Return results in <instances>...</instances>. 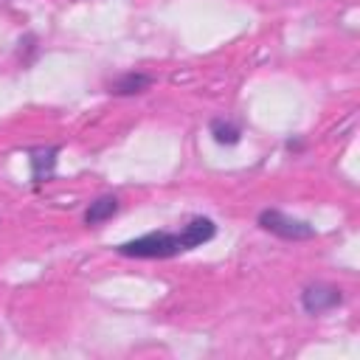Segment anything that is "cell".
I'll use <instances>...</instances> for the list:
<instances>
[{
    "instance_id": "obj_4",
    "label": "cell",
    "mask_w": 360,
    "mask_h": 360,
    "mask_svg": "<svg viewBox=\"0 0 360 360\" xmlns=\"http://www.w3.org/2000/svg\"><path fill=\"white\" fill-rule=\"evenodd\" d=\"M158 79L146 70H127L121 76H115L112 82H107V93L110 96H118V98H129V96H141L146 93Z\"/></svg>"
},
{
    "instance_id": "obj_9",
    "label": "cell",
    "mask_w": 360,
    "mask_h": 360,
    "mask_svg": "<svg viewBox=\"0 0 360 360\" xmlns=\"http://www.w3.org/2000/svg\"><path fill=\"white\" fill-rule=\"evenodd\" d=\"M22 51H28V65L34 62V56H37V37L34 34H25V37H20V48H17V53H22Z\"/></svg>"
},
{
    "instance_id": "obj_8",
    "label": "cell",
    "mask_w": 360,
    "mask_h": 360,
    "mask_svg": "<svg viewBox=\"0 0 360 360\" xmlns=\"http://www.w3.org/2000/svg\"><path fill=\"white\" fill-rule=\"evenodd\" d=\"M208 135L219 146H236L242 141V124L233 118H225V115H214L208 121Z\"/></svg>"
},
{
    "instance_id": "obj_7",
    "label": "cell",
    "mask_w": 360,
    "mask_h": 360,
    "mask_svg": "<svg viewBox=\"0 0 360 360\" xmlns=\"http://www.w3.org/2000/svg\"><path fill=\"white\" fill-rule=\"evenodd\" d=\"M118 211H121V200H118L115 194H101V197H96V200L84 208L82 219H84V225H87V228H96V225H101V222L112 219Z\"/></svg>"
},
{
    "instance_id": "obj_1",
    "label": "cell",
    "mask_w": 360,
    "mask_h": 360,
    "mask_svg": "<svg viewBox=\"0 0 360 360\" xmlns=\"http://www.w3.org/2000/svg\"><path fill=\"white\" fill-rule=\"evenodd\" d=\"M115 253L124 259H174L186 250L180 245L177 231H149L143 236L115 245Z\"/></svg>"
},
{
    "instance_id": "obj_3",
    "label": "cell",
    "mask_w": 360,
    "mask_h": 360,
    "mask_svg": "<svg viewBox=\"0 0 360 360\" xmlns=\"http://www.w3.org/2000/svg\"><path fill=\"white\" fill-rule=\"evenodd\" d=\"M343 301H346L343 290L329 281H309L301 290V309L307 315H326V312L338 309Z\"/></svg>"
},
{
    "instance_id": "obj_10",
    "label": "cell",
    "mask_w": 360,
    "mask_h": 360,
    "mask_svg": "<svg viewBox=\"0 0 360 360\" xmlns=\"http://www.w3.org/2000/svg\"><path fill=\"white\" fill-rule=\"evenodd\" d=\"M284 146H287V152L298 155V152L304 149V141H301V138H287V143H284Z\"/></svg>"
},
{
    "instance_id": "obj_2",
    "label": "cell",
    "mask_w": 360,
    "mask_h": 360,
    "mask_svg": "<svg viewBox=\"0 0 360 360\" xmlns=\"http://www.w3.org/2000/svg\"><path fill=\"white\" fill-rule=\"evenodd\" d=\"M256 225L284 242H307V239L318 236L315 225H309L307 219H298L292 214H284L281 208H262L256 217Z\"/></svg>"
},
{
    "instance_id": "obj_5",
    "label": "cell",
    "mask_w": 360,
    "mask_h": 360,
    "mask_svg": "<svg viewBox=\"0 0 360 360\" xmlns=\"http://www.w3.org/2000/svg\"><path fill=\"white\" fill-rule=\"evenodd\" d=\"M56 160H59V146H56V143L28 149V166H31V180H34V186H42V183H48V180L53 177Z\"/></svg>"
},
{
    "instance_id": "obj_6",
    "label": "cell",
    "mask_w": 360,
    "mask_h": 360,
    "mask_svg": "<svg viewBox=\"0 0 360 360\" xmlns=\"http://www.w3.org/2000/svg\"><path fill=\"white\" fill-rule=\"evenodd\" d=\"M177 236H180L183 250H194V248H200V245H205V242H211L217 236V222L211 217H191L177 231Z\"/></svg>"
}]
</instances>
